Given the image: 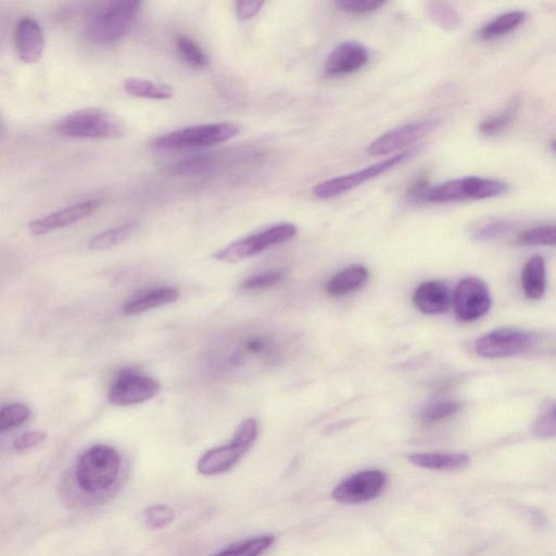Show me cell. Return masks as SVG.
I'll use <instances>...</instances> for the list:
<instances>
[{
    "mask_svg": "<svg viewBox=\"0 0 556 556\" xmlns=\"http://www.w3.org/2000/svg\"><path fill=\"white\" fill-rule=\"evenodd\" d=\"M413 302L424 314H441L449 310L452 296L445 283L426 282L415 290Z\"/></svg>",
    "mask_w": 556,
    "mask_h": 556,
    "instance_id": "obj_17",
    "label": "cell"
},
{
    "mask_svg": "<svg viewBox=\"0 0 556 556\" xmlns=\"http://www.w3.org/2000/svg\"><path fill=\"white\" fill-rule=\"evenodd\" d=\"M369 272L362 265H352L335 274L326 285V292L332 296H344L361 288L368 281Z\"/></svg>",
    "mask_w": 556,
    "mask_h": 556,
    "instance_id": "obj_21",
    "label": "cell"
},
{
    "mask_svg": "<svg viewBox=\"0 0 556 556\" xmlns=\"http://www.w3.org/2000/svg\"><path fill=\"white\" fill-rule=\"evenodd\" d=\"M263 5L264 2H258V0H240V2L236 3V15L238 20L247 21L255 18Z\"/></svg>",
    "mask_w": 556,
    "mask_h": 556,
    "instance_id": "obj_38",
    "label": "cell"
},
{
    "mask_svg": "<svg viewBox=\"0 0 556 556\" xmlns=\"http://www.w3.org/2000/svg\"><path fill=\"white\" fill-rule=\"evenodd\" d=\"M508 189V184L503 182L470 176V178L450 181L435 187L423 188L419 191V197L428 202L442 204V202L466 199L495 198L507 193Z\"/></svg>",
    "mask_w": 556,
    "mask_h": 556,
    "instance_id": "obj_6",
    "label": "cell"
},
{
    "mask_svg": "<svg viewBox=\"0 0 556 556\" xmlns=\"http://www.w3.org/2000/svg\"><path fill=\"white\" fill-rule=\"evenodd\" d=\"M520 108V101L513 100L510 106L499 116L486 120L479 126L480 132L485 136H497L509 128Z\"/></svg>",
    "mask_w": 556,
    "mask_h": 556,
    "instance_id": "obj_29",
    "label": "cell"
},
{
    "mask_svg": "<svg viewBox=\"0 0 556 556\" xmlns=\"http://www.w3.org/2000/svg\"><path fill=\"white\" fill-rule=\"evenodd\" d=\"M536 341L533 334L515 328H500L479 338L476 352L486 359L513 358L532 350Z\"/></svg>",
    "mask_w": 556,
    "mask_h": 556,
    "instance_id": "obj_9",
    "label": "cell"
},
{
    "mask_svg": "<svg viewBox=\"0 0 556 556\" xmlns=\"http://www.w3.org/2000/svg\"><path fill=\"white\" fill-rule=\"evenodd\" d=\"M144 523L151 530H159L170 526L175 520V512L168 505H153L143 514Z\"/></svg>",
    "mask_w": 556,
    "mask_h": 556,
    "instance_id": "obj_31",
    "label": "cell"
},
{
    "mask_svg": "<svg viewBox=\"0 0 556 556\" xmlns=\"http://www.w3.org/2000/svg\"><path fill=\"white\" fill-rule=\"evenodd\" d=\"M176 50L181 59L188 67L193 69H205L209 65V57L205 50L188 35H180L176 37Z\"/></svg>",
    "mask_w": 556,
    "mask_h": 556,
    "instance_id": "obj_24",
    "label": "cell"
},
{
    "mask_svg": "<svg viewBox=\"0 0 556 556\" xmlns=\"http://www.w3.org/2000/svg\"><path fill=\"white\" fill-rule=\"evenodd\" d=\"M436 124L437 121L435 120H427L400 126V128L376 138L366 149V153L375 157L394 154L396 151L420 141L436 128Z\"/></svg>",
    "mask_w": 556,
    "mask_h": 556,
    "instance_id": "obj_13",
    "label": "cell"
},
{
    "mask_svg": "<svg viewBox=\"0 0 556 556\" xmlns=\"http://www.w3.org/2000/svg\"><path fill=\"white\" fill-rule=\"evenodd\" d=\"M526 14L524 11H511L492 20L490 23L480 30V36L484 40H494L497 37L508 34L525 21Z\"/></svg>",
    "mask_w": 556,
    "mask_h": 556,
    "instance_id": "obj_25",
    "label": "cell"
},
{
    "mask_svg": "<svg viewBox=\"0 0 556 556\" xmlns=\"http://www.w3.org/2000/svg\"><path fill=\"white\" fill-rule=\"evenodd\" d=\"M123 88L126 93L133 97L148 100H168L174 96L172 86L144 79H126L123 83Z\"/></svg>",
    "mask_w": 556,
    "mask_h": 556,
    "instance_id": "obj_23",
    "label": "cell"
},
{
    "mask_svg": "<svg viewBox=\"0 0 556 556\" xmlns=\"http://www.w3.org/2000/svg\"><path fill=\"white\" fill-rule=\"evenodd\" d=\"M385 4L383 0H340L336 3L341 10L355 15L370 14V12L378 10Z\"/></svg>",
    "mask_w": 556,
    "mask_h": 556,
    "instance_id": "obj_33",
    "label": "cell"
},
{
    "mask_svg": "<svg viewBox=\"0 0 556 556\" xmlns=\"http://www.w3.org/2000/svg\"><path fill=\"white\" fill-rule=\"evenodd\" d=\"M31 417V410L23 403H11L0 411V431H11L27 423Z\"/></svg>",
    "mask_w": 556,
    "mask_h": 556,
    "instance_id": "obj_30",
    "label": "cell"
},
{
    "mask_svg": "<svg viewBox=\"0 0 556 556\" xmlns=\"http://www.w3.org/2000/svg\"><path fill=\"white\" fill-rule=\"evenodd\" d=\"M120 471V453L108 445H95L75 465V482L85 494L98 495L116 484Z\"/></svg>",
    "mask_w": 556,
    "mask_h": 556,
    "instance_id": "obj_2",
    "label": "cell"
},
{
    "mask_svg": "<svg viewBox=\"0 0 556 556\" xmlns=\"http://www.w3.org/2000/svg\"><path fill=\"white\" fill-rule=\"evenodd\" d=\"M369 50L359 42L339 44L328 55L324 71L327 75H345L362 69L369 62Z\"/></svg>",
    "mask_w": 556,
    "mask_h": 556,
    "instance_id": "obj_15",
    "label": "cell"
},
{
    "mask_svg": "<svg viewBox=\"0 0 556 556\" xmlns=\"http://www.w3.org/2000/svg\"><path fill=\"white\" fill-rule=\"evenodd\" d=\"M143 3L137 0H117L96 4L86 17V31L98 44L116 43L128 36L135 27Z\"/></svg>",
    "mask_w": 556,
    "mask_h": 556,
    "instance_id": "obj_1",
    "label": "cell"
},
{
    "mask_svg": "<svg viewBox=\"0 0 556 556\" xmlns=\"http://www.w3.org/2000/svg\"><path fill=\"white\" fill-rule=\"evenodd\" d=\"M284 276L283 271H271L251 276L246 280L242 288L245 290H259L280 283Z\"/></svg>",
    "mask_w": 556,
    "mask_h": 556,
    "instance_id": "obj_34",
    "label": "cell"
},
{
    "mask_svg": "<svg viewBox=\"0 0 556 556\" xmlns=\"http://www.w3.org/2000/svg\"><path fill=\"white\" fill-rule=\"evenodd\" d=\"M522 286L528 299L540 300L547 289L546 261L541 256H534L525 264L522 272Z\"/></svg>",
    "mask_w": 556,
    "mask_h": 556,
    "instance_id": "obj_20",
    "label": "cell"
},
{
    "mask_svg": "<svg viewBox=\"0 0 556 556\" xmlns=\"http://www.w3.org/2000/svg\"><path fill=\"white\" fill-rule=\"evenodd\" d=\"M552 148H553V150L555 151V154H556V141H554V142L552 143Z\"/></svg>",
    "mask_w": 556,
    "mask_h": 556,
    "instance_id": "obj_39",
    "label": "cell"
},
{
    "mask_svg": "<svg viewBox=\"0 0 556 556\" xmlns=\"http://www.w3.org/2000/svg\"><path fill=\"white\" fill-rule=\"evenodd\" d=\"M510 229L511 224L507 221L492 222L488 225L483 226L482 229L476 231L474 237L477 240H489L509 232Z\"/></svg>",
    "mask_w": 556,
    "mask_h": 556,
    "instance_id": "obj_37",
    "label": "cell"
},
{
    "mask_svg": "<svg viewBox=\"0 0 556 556\" xmlns=\"http://www.w3.org/2000/svg\"><path fill=\"white\" fill-rule=\"evenodd\" d=\"M273 536H260L252 538L237 545L227 548L216 556H260L274 543Z\"/></svg>",
    "mask_w": 556,
    "mask_h": 556,
    "instance_id": "obj_28",
    "label": "cell"
},
{
    "mask_svg": "<svg viewBox=\"0 0 556 556\" xmlns=\"http://www.w3.org/2000/svg\"><path fill=\"white\" fill-rule=\"evenodd\" d=\"M408 459L416 466L433 471L463 470L471 463V458L464 453H415Z\"/></svg>",
    "mask_w": 556,
    "mask_h": 556,
    "instance_id": "obj_19",
    "label": "cell"
},
{
    "mask_svg": "<svg viewBox=\"0 0 556 556\" xmlns=\"http://www.w3.org/2000/svg\"><path fill=\"white\" fill-rule=\"evenodd\" d=\"M419 148L414 147L396 154L393 157L385 159L381 162L373 164V166L365 168L355 173H351L339 178L325 181L313 189V194L319 199H331L339 197L352 189L378 178L379 175L388 172L399 166L400 163L407 161L415 156Z\"/></svg>",
    "mask_w": 556,
    "mask_h": 556,
    "instance_id": "obj_8",
    "label": "cell"
},
{
    "mask_svg": "<svg viewBox=\"0 0 556 556\" xmlns=\"http://www.w3.org/2000/svg\"><path fill=\"white\" fill-rule=\"evenodd\" d=\"M520 242L532 246H556V226H541L521 234Z\"/></svg>",
    "mask_w": 556,
    "mask_h": 556,
    "instance_id": "obj_32",
    "label": "cell"
},
{
    "mask_svg": "<svg viewBox=\"0 0 556 556\" xmlns=\"http://www.w3.org/2000/svg\"><path fill=\"white\" fill-rule=\"evenodd\" d=\"M47 439V434L42 431H32L20 435L14 442L17 451H28L39 447Z\"/></svg>",
    "mask_w": 556,
    "mask_h": 556,
    "instance_id": "obj_36",
    "label": "cell"
},
{
    "mask_svg": "<svg viewBox=\"0 0 556 556\" xmlns=\"http://www.w3.org/2000/svg\"><path fill=\"white\" fill-rule=\"evenodd\" d=\"M258 437V423L248 419L239 425L229 445L207 451L197 463V470L204 476H216L230 471L254 446Z\"/></svg>",
    "mask_w": 556,
    "mask_h": 556,
    "instance_id": "obj_5",
    "label": "cell"
},
{
    "mask_svg": "<svg viewBox=\"0 0 556 556\" xmlns=\"http://www.w3.org/2000/svg\"><path fill=\"white\" fill-rule=\"evenodd\" d=\"M491 303L488 286L477 277L461 281L452 297L454 313L462 322H473L483 318L490 310Z\"/></svg>",
    "mask_w": 556,
    "mask_h": 556,
    "instance_id": "obj_10",
    "label": "cell"
},
{
    "mask_svg": "<svg viewBox=\"0 0 556 556\" xmlns=\"http://www.w3.org/2000/svg\"><path fill=\"white\" fill-rule=\"evenodd\" d=\"M18 57L24 63H36L43 57L45 34L41 24L31 17L21 19L15 33Z\"/></svg>",
    "mask_w": 556,
    "mask_h": 556,
    "instance_id": "obj_16",
    "label": "cell"
},
{
    "mask_svg": "<svg viewBox=\"0 0 556 556\" xmlns=\"http://www.w3.org/2000/svg\"><path fill=\"white\" fill-rule=\"evenodd\" d=\"M534 432L542 438L556 436V406L540 417L535 424Z\"/></svg>",
    "mask_w": 556,
    "mask_h": 556,
    "instance_id": "obj_35",
    "label": "cell"
},
{
    "mask_svg": "<svg viewBox=\"0 0 556 556\" xmlns=\"http://www.w3.org/2000/svg\"><path fill=\"white\" fill-rule=\"evenodd\" d=\"M387 476L378 470L363 471L339 484L333 491V498L343 504H359L376 499L382 494Z\"/></svg>",
    "mask_w": 556,
    "mask_h": 556,
    "instance_id": "obj_12",
    "label": "cell"
},
{
    "mask_svg": "<svg viewBox=\"0 0 556 556\" xmlns=\"http://www.w3.org/2000/svg\"><path fill=\"white\" fill-rule=\"evenodd\" d=\"M463 407V404L454 400H439L423 409L420 419L425 424H433L445 421L449 417L456 415Z\"/></svg>",
    "mask_w": 556,
    "mask_h": 556,
    "instance_id": "obj_27",
    "label": "cell"
},
{
    "mask_svg": "<svg viewBox=\"0 0 556 556\" xmlns=\"http://www.w3.org/2000/svg\"><path fill=\"white\" fill-rule=\"evenodd\" d=\"M298 233L294 224H276L262 232L252 234L216 252L214 258L224 263H237L255 257L264 250L284 244Z\"/></svg>",
    "mask_w": 556,
    "mask_h": 556,
    "instance_id": "obj_7",
    "label": "cell"
},
{
    "mask_svg": "<svg viewBox=\"0 0 556 556\" xmlns=\"http://www.w3.org/2000/svg\"><path fill=\"white\" fill-rule=\"evenodd\" d=\"M103 199H90L78 202L67 208L48 214V216L30 223L29 229L34 236L53 233L91 217L101 206Z\"/></svg>",
    "mask_w": 556,
    "mask_h": 556,
    "instance_id": "obj_14",
    "label": "cell"
},
{
    "mask_svg": "<svg viewBox=\"0 0 556 556\" xmlns=\"http://www.w3.org/2000/svg\"><path fill=\"white\" fill-rule=\"evenodd\" d=\"M139 229L137 222H128L112 227L107 231L101 232L91 239L88 248L94 251H105L115 248L131 238Z\"/></svg>",
    "mask_w": 556,
    "mask_h": 556,
    "instance_id": "obj_22",
    "label": "cell"
},
{
    "mask_svg": "<svg viewBox=\"0 0 556 556\" xmlns=\"http://www.w3.org/2000/svg\"><path fill=\"white\" fill-rule=\"evenodd\" d=\"M426 10L429 18H431L439 28L446 31L457 30L462 24V19L458 10L449 3H427Z\"/></svg>",
    "mask_w": 556,
    "mask_h": 556,
    "instance_id": "obj_26",
    "label": "cell"
},
{
    "mask_svg": "<svg viewBox=\"0 0 556 556\" xmlns=\"http://www.w3.org/2000/svg\"><path fill=\"white\" fill-rule=\"evenodd\" d=\"M160 388V384L153 377L136 372H124L110 387L108 400L117 407L136 406L155 398Z\"/></svg>",
    "mask_w": 556,
    "mask_h": 556,
    "instance_id": "obj_11",
    "label": "cell"
},
{
    "mask_svg": "<svg viewBox=\"0 0 556 556\" xmlns=\"http://www.w3.org/2000/svg\"><path fill=\"white\" fill-rule=\"evenodd\" d=\"M239 133L240 126L231 122L202 124L158 136L153 145L162 150L207 148L229 142Z\"/></svg>",
    "mask_w": 556,
    "mask_h": 556,
    "instance_id": "obj_4",
    "label": "cell"
},
{
    "mask_svg": "<svg viewBox=\"0 0 556 556\" xmlns=\"http://www.w3.org/2000/svg\"><path fill=\"white\" fill-rule=\"evenodd\" d=\"M55 131L70 138L117 139L125 135L126 126L108 111L86 108L61 118L55 124Z\"/></svg>",
    "mask_w": 556,
    "mask_h": 556,
    "instance_id": "obj_3",
    "label": "cell"
},
{
    "mask_svg": "<svg viewBox=\"0 0 556 556\" xmlns=\"http://www.w3.org/2000/svg\"><path fill=\"white\" fill-rule=\"evenodd\" d=\"M180 298V292L174 287H159L132 299L123 308L126 317H135L151 310L171 305Z\"/></svg>",
    "mask_w": 556,
    "mask_h": 556,
    "instance_id": "obj_18",
    "label": "cell"
}]
</instances>
